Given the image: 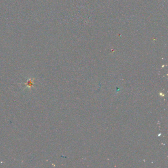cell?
I'll return each mask as SVG.
<instances>
[{"mask_svg":"<svg viewBox=\"0 0 168 168\" xmlns=\"http://www.w3.org/2000/svg\"><path fill=\"white\" fill-rule=\"evenodd\" d=\"M33 81L32 80V79H30L29 81H28V82H27V83H26V84L28 86H32L33 85Z\"/></svg>","mask_w":168,"mask_h":168,"instance_id":"cell-1","label":"cell"}]
</instances>
